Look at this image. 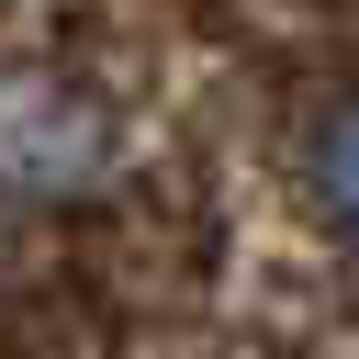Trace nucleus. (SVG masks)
I'll return each mask as SVG.
<instances>
[{
  "instance_id": "obj_2",
  "label": "nucleus",
  "mask_w": 359,
  "mask_h": 359,
  "mask_svg": "<svg viewBox=\"0 0 359 359\" xmlns=\"http://www.w3.org/2000/svg\"><path fill=\"white\" fill-rule=\"evenodd\" d=\"M314 202L359 236V112H337V123H314Z\"/></svg>"
},
{
  "instance_id": "obj_1",
  "label": "nucleus",
  "mask_w": 359,
  "mask_h": 359,
  "mask_svg": "<svg viewBox=\"0 0 359 359\" xmlns=\"http://www.w3.org/2000/svg\"><path fill=\"white\" fill-rule=\"evenodd\" d=\"M112 157V123L56 79H0V180L11 191H90Z\"/></svg>"
}]
</instances>
